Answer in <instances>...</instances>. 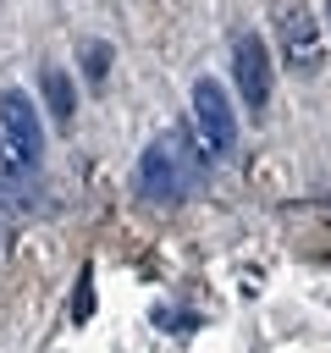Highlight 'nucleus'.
<instances>
[{
	"label": "nucleus",
	"mask_w": 331,
	"mask_h": 353,
	"mask_svg": "<svg viewBox=\"0 0 331 353\" xmlns=\"http://www.w3.org/2000/svg\"><path fill=\"white\" fill-rule=\"evenodd\" d=\"M199 176H204V160H199V149L188 143V132H160V138L138 154V171H132L138 193L154 199V204L188 199V193L199 188Z\"/></svg>",
	"instance_id": "obj_1"
},
{
	"label": "nucleus",
	"mask_w": 331,
	"mask_h": 353,
	"mask_svg": "<svg viewBox=\"0 0 331 353\" xmlns=\"http://www.w3.org/2000/svg\"><path fill=\"white\" fill-rule=\"evenodd\" d=\"M325 17H331V0H325Z\"/></svg>",
	"instance_id": "obj_9"
},
{
	"label": "nucleus",
	"mask_w": 331,
	"mask_h": 353,
	"mask_svg": "<svg viewBox=\"0 0 331 353\" xmlns=\"http://www.w3.org/2000/svg\"><path fill=\"white\" fill-rule=\"evenodd\" d=\"M193 116H199V132L210 138V149H232L237 143V116H232V99L215 77H199L193 83Z\"/></svg>",
	"instance_id": "obj_5"
},
{
	"label": "nucleus",
	"mask_w": 331,
	"mask_h": 353,
	"mask_svg": "<svg viewBox=\"0 0 331 353\" xmlns=\"http://www.w3.org/2000/svg\"><path fill=\"white\" fill-rule=\"evenodd\" d=\"M0 154L28 176L33 165H39V154H44V121H39V110H33V99L22 94V88H6L0 94Z\"/></svg>",
	"instance_id": "obj_2"
},
{
	"label": "nucleus",
	"mask_w": 331,
	"mask_h": 353,
	"mask_svg": "<svg viewBox=\"0 0 331 353\" xmlns=\"http://www.w3.org/2000/svg\"><path fill=\"white\" fill-rule=\"evenodd\" d=\"M44 94H50V110H55V121H66L72 116V77L66 72H44Z\"/></svg>",
	"instance_id": "obj_6"
},
{
	"label": "nucleus",
	"mask_w": 331,
	"mask_h": 353,
	"mask_svg": "<svg viewBox=\"0 0 331 353\" xmlns=\"http://www.w3.org/2000/svg\"><path fill=\"white\" fill-rule=\"evenodd\" d=\"M232 83H237L248 110H265V99H270V50H265L259 33H237V44H232Z\"/></svg>",
	"instance_id": "obj_3"
},
{
	"label": "nucleus",
	"mask_w": 331,
	"mask_h": 353,
	"mask_svg": "<svg viewBox=\"0 0 331 353\" xmlns=\"http://www.w3.org/2000/svg\"><path fill=\"white\" fill-rule=\"evenodd\" d=\"M94 314V281H88V270L77 276V292H72V320H88Z\"/></svg>",
	"instance_id": "obj_7"
},
{
	"label": "nucleus",
	"mask_w": 331,
	"mask_h": 353,
	"mask_svg": "<svg viewBox=\"0 0 331 353\" xmlns=\"http://www.w3.org/2000/svg\"><path fill=\"white\" fill-rule=\"evenodd\" d=\"M276 44H281L287 66H298V72L314 66V55H320V22H314V11L298 6V0L276 6Z\"/></svg>",
	"instance_id": "obj_4"
},
{
	"label": "nucleus",
	"mask_w": 331,
	"mask_h": 353,
	"mask_svg": "<svg viewBox=\"0 0 331 353\" xmlns=\"http://www.w3.org/2000/svg\"><path fill=\"white\" fill-rule=\"evenodd\" d=\"M105 61H110V55H105V44H99L94 55H83V72H88V77H99V72H105Z\"/></svg>",
	"instance_id": "obj_8"
}]
</instances>
